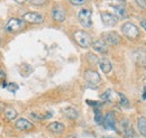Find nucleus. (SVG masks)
Wrapping results in <instances>:
<instances>
[{"label": "nucleus", "instance_id": "7ed1b4c3", "mask_svg": "<svg viewBox=\"0 0 146 138\" xmlns=\"http://www.w3.org/2000/svg\"><path fill=\"white\" fill-rule=\"evenodd\" d=\"M91 10L90 9H81L78 14V19L80 21V24L83 26V27H87V28H90L92 26V20H91Z\"/></svg>", "mask_w": 146, "mask_h": 138}, {"label": "nucleus", "instance_id": "473e14b6", "mask_svg": "<svg viewBox=\"0 0 146 138\" xmlns=\"http://www.w3.org/2000/svg\"><path fill=\"white\" fill-rule=\"evenodd\" d=\"M69 138H78V137H75V136H71V137H69Z\"/></svg>", "mask_w": 146, "mask_h": 138}, {"label": "nucleus", "instance_id": "c85d7f7f", "mask_svg": "<svg viewBox=\"0 0 146 138\" xmlns=\"http://www.w3.org/2000/svg\"><path fill=\"white\" fill-rule=\"evenodd\" d=\"M6 78V73L3 72V70H0V79H5Z\"/></svg>", "mask_w": 146, "mask_h": 138}, {"label": "nucleus", "instance_id": "2f4dec72", "mask_svg": "<svg viewBox=\"0 0 146 138\" xmlns=\"http://www.w3.org/2000/svg\"><path fill=\"white\" fill-rule=\"evenodd\" d=\"M3 108H5V107H3V104H1V102H0V111H2V110H3Z\"/></svg>", "mask_w": 146, "mask_h": 138}, {"label": "nucleus", "instance_id": "6e6552de", "mask_svg": "<svg viewBox=\"0 0 146 138\" xmlns=\"http://www.w3.org/2000/svg\"><path fill=\"white\" fill-rule=\"evenodd\" d=\"M23 20L26 23H29V24H40V23H43L44 17H43V15H40L38 13H26L23 16Z\"/></svg>", "mask_w": 146, "mask_h": 138}, {"label": "nucleus", "instance_id": "4468645a", "mask_svg": "<svg viewBox=\"0 0 146 138\" xmlns=\"http://www.w3.org/2000/svg\"><path fill=\"white\" fill-rule=\"evenodd\" d=\"M62 113H63L68 119H71V120H75V119H78V117H79L78 111H76L73 107L63 108V109H62Z\"/></svg>", "mask_w": 146, "mask_h": 138}, {"label": "nucleus", "instance_id": "a211bd4d", "mask_svg": "<svg viewBox=\"0 0 146 138\" xmlns=\"http://www.w3.org/2000/svg\"><path fill=\"white\" fill-rule=\"evenodd\" d=\"M113 9H115V13H116L117 17L123 18V19L128 17L127 10L125 9V7H123V6H113Z\"/></svg>", "mask_w": 146, "mask_h": 138}, {"label": "nucleus", "instance_id": "f03ea898", "mask_svg": "<svg viewBox=\"0 0 146 138\" xmlns=\"http://www.w3.org/2000/svg\"><path fill=\"white\" fill-rule=\"evenodd\" d=\"M121 31H123V34L129 39H136L139 36V31L136 27V25H134L133 23H129V21L123 25Z\"/></svg>", "mask_w": 146, "mask_h": 138}, {"label": "nucleus", "instance_id": "cd10ccee", "mask_svg": "<svg viewBox=\"0 0 146 138\" xmlns=\"http://www.w3.org/2000/svg\"><path fill=\"white\" fill-rule=\"evenodd\" d=\"M141 25H142V27L144 28V31H146V19H143V20L141 21Z\"/></svg>", "mask_w": 146, "mask_h": 138}, {"label": "nucleus", "instance_id": "dca6fc26", "mask_svg": "<svg viewBox=\"0 0 146 138\" xmlns=\"http://www.w3.org/2000/svg\"><path fill=\"white\" fill-rule=\"evenodd\" d=\"M99 66H100V69L101 71L104 72V73H109L110 71L112 70V64H111V62H110L108 58H101V60H99Z\"/></svg>", "mask_w": 146, "mask_h": 138}, {"label": "nucleus", "instance_id": "1a4fd4ad", "mask_svg": "<svg viewBox=\"0 0 146 138\" xmlns=\"http://www.w3.org/2000/svg\"><path fill=\"white\" fill-rule=\"evenodd\" d=\"M104 38H105V42L108 45H118L121 42L120 36L117 34L116 32H108V33H106V34L104 35Z\"/></svg>", "mask_w": 146, "mask_h": 138}, {"label": "nucleus", "instance_id": "b1692460", "mask_svg": "<svg viewBox=\"0 0 146 138\" xmlns=\"http://www.w3.org/2000/svg\"><path fill=\"white\" fill-rule=\"evenodd\" d=\"M32 5H35V6H42L46 2V0H28Z\"/></svg>", "mask_w": 146, "mask_h": 138}, {"label": "nucleus", "instance_id": "f8f14e48", "mask_svg": "<svg viewBox=\"0 0 146 138\" xmlns=\"http://www.w3.org/2000/svg\"><path fill=\"white\" fill-rule=\"evenodd\" d=\"M15 127L16 129L21 130V131H26V130H29L33 128V123L31 121H28L27 119H24V118H20L18 120L15 122Z\"/></svg>", "mask_w": 146, "mask_h": 138}, {"label": "nucleus", "instance_id": "2eb2a0df", "mask_svg": "<svg viewBox=\"0 0 146 138\" xmlns=\"http://www.w3.org/2000/svg\"><path fill=\"white\" fill-rule=\"evenodd\" d=\"M47 128H48L50 131H52L54 134H61V133L64 131V125L62 122H57V121L50 123L47 126Z\"/></svg>", "mask_w": 146, "mask_h": 138}, {"label": "nucleus", "instance_id": "20e7f679", "mask_svg": "<svg viewBox=\"0 0 146 138\" xmlns=\"http://www.w3.org/2000/svg\"><path fill=\"white\" fill-rule=\"evenodd\" d=\"M84 80L86 82L91 86H97L100 84L101 82V78L99 75L98 72L93 71V70H88L86 73H84Z\"/></svg>", "mask_w": 146, "mask_h": 138}, {"label": "nucleus", "instance_id": "f3484780", "mask_svg": "<svg viewBox=\"0 0 146 138\" xmlns=\"http://www.w3.org/2000/svg\"><path fill=\"white\" fill-rule=\"evenodd\" d=\"M3 113H5V117L7 120H15L17 118V111L11 107H7L3 111Z\"/></svg>", "mask_w": 146, "mask_h": 138}, {"label": "nucleus", "instance_id": "412c9836", "mask_svg": "<svg viewBox=\"0 0 146 138\" xmlns=\"http://www.w3.org/2000/svg\"><path fill=\"white\" fill-rule=\"evenodd\" d=\"M93 111H94V121H96V123H98V125L102 123V121H104V116H102L100 109H99V108H93Z\"/></svg>", "mask_w": 146, "mask_h": 138}, {"label": "nucleus", "instance_id": "ddd939ff", "mask_svg": "<svg viewBox=\"0 0 146 138\" xmlns=\"http://www.w3.org/2000/svg\"><path fill=\"white\" fill-rule=\"evenodd\" d=\"M91 46L93 47V50H94L96 52H99V53H101V54L108 53V45H107V43H106L105 40H101V39L96 40V42L92 43Z\"/></svg>", "mask_w": 146, "mask_h": 138}, {"label": "nucleus", "instance_id": "39448f33", "mask_svg": "<svg viewBox=\"0 0 146 138\" xmlns=\"http://www.w3.org/2000/svg\"><path fill=\"white\" fill-rule=\"evenodd\" d=\"M24 27V20L23 19H18V18H11L8 20V23L5 26V29L9 33H14L17 32L20 28Z\"/></svg>", "mask_w": 146, "mask_h": 138}, {"label": "nucleus", "instance_id": "393cba45", "mask_svg": "<svg viewBox=\"0 0 146 138\" xmlns=\"http://www.w3.org/2000/svg\"><path fill=\"white\" fill-rule=\"evenodd\" d=\"M87 104H89V105H92L93 108H99L101 105V102H99V101H91V100H87Z\"/></svg>", "mask_w": 146, "mask_h": 138}, {"label": "nucleus", "instance_id": "0eeeda50", "mask_svg": "<svg viewBox=\"0 0 146 138\" xmlns=\"http://www.w3.org/2000/svg\"><path fill=\"white\" fill-rule=\"evenodd\" d=\"M102 125H104V127H105L107 130L117 131V128H116V118H115L113 112H108V113L104 117Z\"/></svg>", "mask_w": 146, "mask_h": 138}, {"label": "nucleus", "instance_id": "6ab92c4d", "mask_svg": "<svg viewBox=\"0 0 146 138\" xmlns=\"http://www.w3.org/2000/svg\"><path fill=\"white\" fill-rule=\"evenodd\" d=\"M137 127L139 133L146 137V118L145 117H139L137 120Z\"/></svg>", "mask_w": 146, "mask_h": 138}, {"label": "nucleus", "instance_id": "9b49d317", "mask_svg": "<svg viewBox=\"0 0 146 138\" xmlns=\"http://www.w3.org/2000/svg\"><path fill=\"white\" fill-rule=\"evenodd\" d=\"M52 17L54 19L55 21H58V23H62L65 20L66 18V14L64 11L63 8L61 7H54L53 10H52Z\"/></svg>", "mask_w": 146, "mask_h": 138}, {"label": "nucleus", "instance_id": "5701e85b", "mask_svg": "<svg viewBox=\"0 0 146 138\" xmlns=\"http://www.w3.org/2000/svg\"><path fill=\"white\" fill-rule=\"evenodd\" d=\"M6 88H7L8 91H10V92H13V93H15V92L18 90V86H17L16 83H9V84L6 86Z\"/></svg>", "mask_w": 146, "mask_h": 138}, {"label": "nucleus", "instance_id": "4be33fe9", "mask_svg": "<svg viewBox=\"0 0 146 138\" xmlns=\"http://www.w3.org/2000/svg\"><path fill=\"white\" fill-rule=\"evenodd\" d=\"M118 96H119V102H120V104L123 107H125V108H128L129 107V100L120 92H118Z\"/></svg>", "mask_w": 146, "mask_h": 138}, {"label": "nucleus", "instance_id": "bb28decb", "mask_svg": "<svg viewBox=\"0 0 146 138\" xmlns=\"http://www.w3.org/2000/svg\"><path fill=\"white\" fill-rule=\"evenodd\" d=\"M70 2L74 6H81L86 2V0H70Z\"/></svg>", "mask_w": 146, "mask_h": 138}, {"label": "nucleus", "instance_id": "c756f323", "mask_svg": "<svg viewBox=\"0 0 146 138\" xmlns=\"http://www.w3.org/2000/svg\"><path fill=\"white\" fill-rule=\"evenodd\" d=\"M143 100H146V88H144L143 90Z\"/></svg>", "mask_w": 146, "mask_h": 138}, {"label": "nucleus", "instance_id": "a878e982", "mask_svg": "<svg viewBox=\"0 0 146 138\" xmlns=\"http://www.w3.org/2000/svg\"><path fill=\"white\" fill-rule=\"evenodd\" d=\"M137 2V5L142 8V9H146V0H135Z\"/></svg>", "mask_w": 146, "mask_h": 138}, {"label": "nucleus", "instance_id": "423d86ee", "mask_svg": "<svg viewBox=\"0 0 146 138\" xmlns=\"http://www.w3.org/2000/svg\"><path fill=\"white\" fill-rule=\"evenodd\" d=\"M120 126L123 129V134L125 138H135V131L131 126V122L128 119H123L120 121Z\"/></svg>", "mask_w": 146, "mask_h": 138}, {"label": "nucleus", "instance_id": "9d476101", "mask_svg": "<svg viewBox=\"0 0 146 138\" xmlns=\"http://www.w3.org/2000/svg\"><path fill=\"white\" fill-rule=\"evenodd\" d=\"M101 20L106 26H115L118 23V17L116 15H112L110 13H102L101 14Z\"/></svg>", "mask_w": 146, "mask_h": 138}, {"label": "nucleus", "instance_id": "7c9ffc66", "mask_svg": "<svg viewBox=\"0 0 146 138\" xmlns=\"http://www.w3.org/2000/svg\"><path fill=\"white\" fill-rule=\"evenodd\" d=\"M15 1H16L17 3H20V5H21V3H25L27 0H15Z\"/></svg>", "mask_w": 146, "mask_h": 138}, {"label": "nucleus", "instance_id": "aec40b11", "mask_svg": "<svg viewBox=\"0 0 146 138\" xmlns=\"http://www.w3.org/2000/svg\"><path fill=\"white\" fill-rule=\"evenodd\" d=\"M100 98H101V100L105 101V102H112V101H113V97H112V91H111V89L106 90V91L101 94Z\"/></svg>", "mask_w": 146, "mask_h": 138}, {"label": "nucleus", "instance_id": "f257e3e1", "mask_svg": "<svg viewBox=\"0 0 146 138\" xmlns=\"http://www.w3.org/2000/svg\"><path fill=\"white\" fill-rule=\"evenodd\" d=\"M74 39L75 42L83 48H88L90 47L92 45V39H91V36L83 32V31H78L74 33Z\"/></svg>", "mask_w": 146, "mask_h": 138}]
</instances>
